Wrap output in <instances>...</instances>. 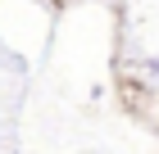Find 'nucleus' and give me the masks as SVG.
Segmentation results:
<instances>
[]
</instances>
